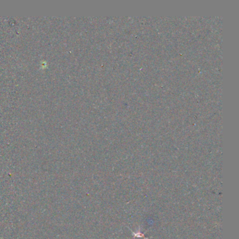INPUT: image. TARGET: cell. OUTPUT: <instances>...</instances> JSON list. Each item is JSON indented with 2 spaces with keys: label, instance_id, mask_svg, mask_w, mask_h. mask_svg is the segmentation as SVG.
<instances>
[{
  "label": "cell",
  "instance_id": "obj_1",
  "mask_svg": "<svg viewBox=\"0 0 239 239\" xmlns=\"http://www.w3.org/2000/svg\"><path fill=\"white\" fill-rule=\"evenodd\" d=\"M128 229L131 230V232L132 233V235L134 237V239L135 238H145V233H142L141 232V227H139V229L137 230V232H133V231L130 229L129 227H128Z\"/></svg>",
  "mask_w": 239,
  "mask_h": 239
},
{
  "label": "cell",
  "instance_id": "obj_2",
  "mask_svg": "<svg viewBox=\"0 0 239 239\" xmlns=\"http://www.w3.org/2000/svg\"><path fill=\"white\" fill-rule=\"evenodd\" d=\"M135 239H149V238H146V237H145V238H135Z\"/></svg>",
  "mask_w": 239,
  "mask_h": 239
}]
</instances>
